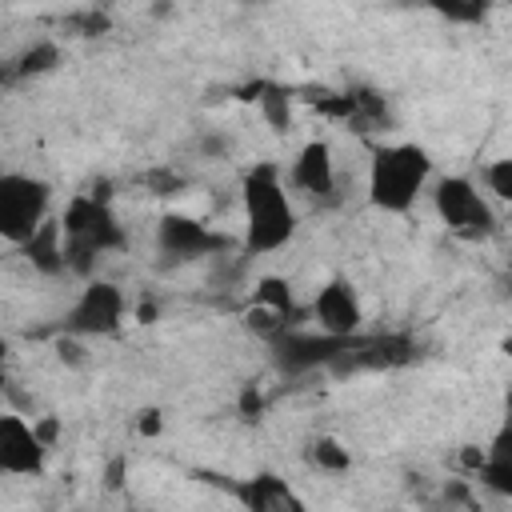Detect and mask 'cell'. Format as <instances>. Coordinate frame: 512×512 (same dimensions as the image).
<instances>
[{
	"label": "cell",
	"mask_w": 512,
	"mask_h": 512,
	"mask_svg": "<svg viewBox=\"0 0 512 512\" xmlns=\"http://www.w3.org/2000/svg\"><path fill=\"white\" fill-rule=\"evenodd\" d=\"M240 208H244V240H240L244 256H268V252L284 248L300 228V212L292 204L288 180L268 160H260L244 172Z\"/></svg>",
	"instance_id": "cell-1"
},
{
	"label": "cell",
	"mask_w": 512,
	"mask_h": 512,
	"mask_svg": "<svg viewBox=\"0 0 512 512\" xmlns=\"http://www.w3.org/2000/svg\"><path fill=\"white\" fill-rule=\"evenodd\" d=\"M60 228H64V248H68V272L96 280V260L108 252H120L128 244V232L108 200V192L88 188L80 196L68 200V208L60 212Z\"/></svg>",
	"instance_id": "cell-2"
},
{
	"label": "cell",
	"mask_w": 512,
	"mask_h": 512,
	"mask_svg": "<svg viewBox=\"0 0 512 512\" xmlns=\"http://www.w3.org/2000/svg\"><path fill=\"white\" fill-rule=\"evenodd\" d=\"M432 184V156L428 148L412 140L396 144H376L368 160V204L388 216L412 212V204L428 192Z\"/></svg>",
	"instance_id": "cell-3"
},
{
	"label": "cell",
	"mask_w": 512,
	"mask_h": 512,
	"mask_svg": "<svg viewBox=\"0 0 512 512\" xmlns=\"http://www.w3.org/2000/svg\"><path fill=\"white\" fill-rule=\"evenodd\" d=\"M432 208L456 240L480 244V240H492L500 232V216H496L492 200L468 176H440L432 184Z\"/></svg>",
	"instance_id": "cell-4"
},
{
	"label": "cell",
	"mask_w": 512,
	"mask_h": 512,
	"mask_svg": "<svg viewBox=\"0 0 512 512\" xmlns=\"http://www.w3.org/2000/svg\"><path fill=\"white\" fill-rule=\"evenodd\" d=\"M52 220V184L32 172L0 176V236L12 248H24Z\"/></svg>",
	"instance_id": "cell-5"
},
{
	"label": "cell",
	"mask_w": 512,
	"mask_h": 512,
	"mask_svg": "<svg viewBox=\"0 0 512 512\" xmlns=\"http://www.w3.org/2000/svg\"><path fill=\"white\" fill-rule=\"evenodd\" d=\"M416 360H420V340L412 332H356L328 368V376L348 380L360 372H400Z\"/></svg>",
	"instance_id": "cell-6"
},
{
	"label": "cell",
	"mask_w": 512,
	"mask_h": 512,
	"mask_svg": "<svg viewBox=\"0 0 512 512\" xmlns=\"http://www.w3.org/2000/svg\"><path fill=\"white\" fill-rule=\"evenodd\" d=\"M304 320H308V308L292 296V284L280 280V276L256 280V288H252V296L240 312V324L264 344H276L292 328H304Z\"/></svg>",
	"instance_id": "cell-7"
},
{
	"label": "cell",
	"mask_w": 512,
	"mask_h": 512,
	"mask_svg": "<svg viewBox=\"0 0 512 512\" xmlns=\"http://www.w3.org/2000/svg\"><path fill=\"white\" fill-rule=\"evenodd\" d=\"M128 320V296L112 280H88L72 308L60 320V332L72 340H92V336H116Z\"/></svg>",
	"instance_id": "cell-8"
},
{
	"label": "cell",
	"mask_w": 512,
	"mask_h": 512,
	"mask_svg": "<svg viewBox=\"0 0 512 512\" xmlns=\"http://www.w3.org/2000/svg\"><path fill=\"white\" fill-rule=\"evenodd\" d=\"M232 240L224 232H216L212 224L188 216V212H164L156 220V252L168 264H192V260H208L220 256Z\"/></svg>",
	"instance_id": "cell-9"
},
{
	"label": "cell",
	"mask_w": 512,
	"mask_h": 512,
	"mask_svg": "<svg viewBox=\"0 0 512 512\" xmlns=\"http://www.w3.org/2000/svg\"><path fill=\"white\" fill-rule=\"evenodd\" d=\"M348 340L352 336H328L320 328H292L288 336L268 344V352L284 376H308V372H328L336 356L348 348Z\"/></svg>",
	"instance_id": "cell-10"
},
{
	"label": "cell",
	"mask_w": 512,
	"mask_h": 512,
	"mask_svg": "<svg viewBox=\"0 0 512 512\" xmlns=\"http://www.w3.org/2000/svg\"><path fill=\"white\" fill-rule=\"evenodd\" d=\"M308 320H312V328H320L328 336L364 332V304H360V292L352 288V280L332 276L328 284H320L308 304Z\"/></svg>",
	"instance_id": "cell-11"
},
{
	"label": "cell",
	"mask_w": 512,
	"mask_h": 512,
	"mask_svg": "<svg viewBox=\"0 0 512 512\" xmlns=\"http://www.w3.org/2000/svg\"><path fill=\"white\" fill-rule=\"evenodd\" d=\"M288 184L308 196V200H336V188H340V176H336V156H332V144L328 140H304L300 152L292 156L288 164Z\"/></svg>",
	"instance_id": "cell-12"
},
{
	"label": "cell",
	"mask_w": 512,
	"mask_h": 512,
	"mask_svg": "<svg viewBox=\"0 0 512 512\" xmlns=\"http://www.w3.org/2000/svg\"><path fill=\"white\" fill-rule=\"evenodd\" d=\"M48 464V444L36 424L8 412L0 416V472L8 476H40Z\"/></svg>",
	"instance_id": "cell-13"
},
{
	"label": "cell",
	"mask_w": 512,
	"mask_h": 512,
	"mask_svg": "<svg viewBox=\"0 0 512 512\" xmlns=\"http://www.w3.org/2000/svg\"><path fill=\"white\" fill-rule=\"evenodd\" d=\"M228 492L240 500L244 512H312L308 500L276 472H252L244 480H232Z\"/></svg>",
	"instance_id": "cell-14"
},
{
	"label": "cell",
	"mask_w": 512,
	"mask_h": 512,
	"mask_svg": "<svg viewBox=\"0 0 512 512\" xmlns=\"http://www.w3.org/2000/svg\"><path fill=\"white\" fill-rule=\"evenodd\" d=\"M24 256H28V264L36 268V272H44V276H60V272H68V248H64V228H60V216H52L24 248H20Z\"/></svg>",
	"instance_id": "cell-15"
},
{
	"label": "cell",
	"mask_w": 512,
	"mask_h": 512,
	"mask_svg": "<svg viewBox=\"0 0 512 512\" xmlns=\"http://www.w3.org/2000/svg\"><path fill=\"white\" fill-rule=\"evenodd\" d=\"M56 64H60V44H56L52 36H40V40H32V44L8 64V76H12V80H32V76L52 72Z\"/></svg>",
	"instance_id": "cell-16"
},
{
	"label": "cell",
	"mask_w": 512,
	"mask_h": 512,
	"mask_svg": "<svg viewBox=\"0 0 512 512\" xmlns=\"http://www.w3.org/2000/svg\"><path fill=\"white\" fill-rule=\"evenodd\" d=\"M252 100L260 104V112L272 124V132H288V124H292V92L284 84L260 80V84H252Z\"/></svg>",
	"instance_id": "cell-17"
},
{
	"label": "cell",
	"mask_w": 512,
	"mask_h": 512,
	"mask_svg": "<svg viewBox=\"0 0 512 512\" xmlns=\"http://www.w3.org/2000/svg\"><path fill=\"white\" fill-rule=\"evenodd\" d=\"M308 460H312V468L332 472V476H344V472L352 468V452H348L336 436H316V440L308 444Z\"/></svg>",
	"instance_id": "cell-18"
},
{
	"label": "cell",
	"mask_w": 512,
	"mask_h": 512,
	"mask_svg": "<svg viewBox=\"0 0 512 512\" xmlns=\"http://www.w3.org/2000/svg\"><path fill=\"white\" fill-rule=\"evenodd\" d=\"M468 464H472L476 480H480L488 492H496V496L512 500V460H484V452H480V456H476V452H468Z\"/></svg>",
	"instance_id": "cell-19"
},
{
	"label": "cell",
	"mask_w": 512,
	"mask_h": 512,
	"mask_svg": "<svg viewBox=\"0 0 512 512\" xmlns=\"http://www.w3.org/2000/svg\"><path fill=\"white\" fill-rule=\"evenodd\" d=\"M484 188H488L492 200L508 204V212H512V156H500V160L484 164Z\"/></svg>",
	"instance_id": "cell-20"
},
{
	"label": "cell",
	"mask_w": 512,
	"mask_h": 512,
	"mask_svg": "<svg viewBox=\"0 0 512 512\" xmlns=\"http://www.w3.org/2000/svg\"><path fill=\"white\" fill-rule=\"evenodd\" d=\"M68 28L80 32V36H104L112 28V16L104 8H84V12H72L68 16Z\"/></svg>",
	"instance_id": "cell-21"
},
{
	"label": "cell",
	"mask_w": 512,
	"mask_h": 512,
	"mask_svg": "<svg viewBox=\"0 0 512 512\" xmlns=\"http://www.w3.org/2000/svg\"><path fill=\"white\" fill-rule=\"evenodd\" d=\"M436 12H440L444 20H460V24H480V20L488 16L484 4H436Z\"/></svg>",
	"instance_id": "cell-22"
},
{
	"label": "cell",
	"mask_w": 512,
	"mask_h": 512,
	"mask_svg": "<svg viewBox=\"0 0 512 512\" xmlns=\"http://www.w3.org/2000/svg\"><path fill=\"white\" fill-rule=\"evenodd\" d=\"M196 148H200V156H204V160H224V156L232 152V140H228L224 132H208V136H200V144H196Z\"/></svg>",
	"instance_id": "cell-23"
},
{
	"label": "cell",
	"mask_w": 512,
	"mask_h": 512,
	"mask_svg": "<svg viewBox=\"0 0 512 512\" xmlns=\"http://www.w3.org/2000/svg\"><path fill=\"white\" fill-rule=\"evenodd\" d=\"M260 412H264L260 388H256V384H244V392H240V416H244V420H256Z\"/></svg>",
	"instance_id": "cell-24"
}]
</instances>
